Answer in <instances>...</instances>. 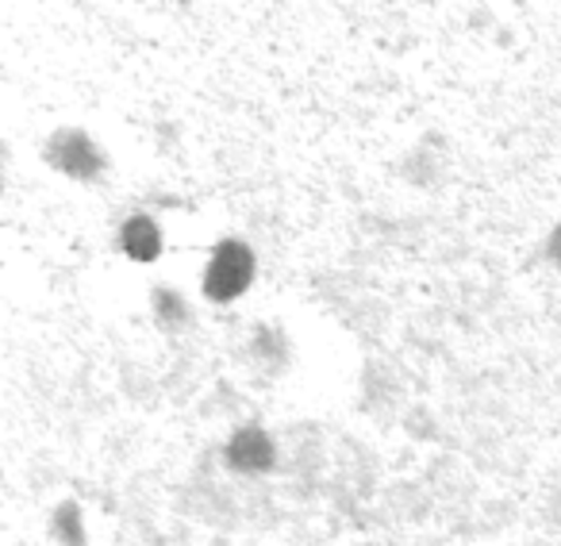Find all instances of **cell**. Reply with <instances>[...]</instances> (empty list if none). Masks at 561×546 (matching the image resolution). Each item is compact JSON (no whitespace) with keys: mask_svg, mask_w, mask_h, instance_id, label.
<instances>
[{"mask_svg":"<svg viewBox=\"0 0 561 546\" xmlns=\"http://www.w3.org/2000/svg\"><path fill=\"white\" fill-rule=\"evenodd\" d=\"M257 282V254L247 239H219L216 247L208 250V262L201 270V293L208 305H234L242 300Z\"/></svg>","mask_w":561,"mask_h":546,"instance_id":"6da1fadb","label":"cell"},{"mask_svg":"<svg viewBox=\"0 0 561 546\" xmlns=\"http://www.w3.org/2000/svg\"><path fill=\"white\" fill-rule=\"evenodd\" d=\"M43 158L47 166L66 181H101L108 170V155L104 147L81 127H58L50 139L43 143Z\"/></svg>","mask_w":561,"mask_h":546,"instance_id":"7a4b0ae2","label":"cell"},{"mask_svg":"<svg viewBox=\"0 0 561 546\" xmlns=\"http://www.w3.org/2000/svg\"><path fill=\"white\" fill-rule=\"evenodd\" d=\"M224 462L242 477H262L277 466V443L262 423H242L224 443Z\"/></svg>","mask_w":561,"mask_h":546,"instance_id":"3957f363","label":"cell"},{"mask_svg":"<svg viewBox=\"0 0 561 546\" xmlns=\"http://www.w3.org/2000/svg\"><path fill=\"white\" fill-rule=\"evenodd\" d=\"M116 247L127 262L135 265H154L165 254V231L150 212H131V216L119 224L116 231Z\"/></svg>","mask_w":561,"mask_h":546,"instance_id":"277c9868","label":"cell"},{"mask_svg":"<svg viewBox=\"0 0 561 546\" xmlns=\"http://www.w3.org/2000/svg\"><path fill=\"white\" fill-rule=\"evenodd\" d=\"M150 312H154V323L165 331H181L188 320H193V308H188L185 293H178L173 285H158L150 293Z\"/></svg>","mask_w":561,"mask_h":546,"instance_id":"5b68a950","label":"cell"},{"mask_svg":"<svg viewBox=\"0 0 561 546\" xmlns=\"http://www.w3.org/2000/svg\"><path fill=\"white\" fill-rule=\"evenodd\" d=\"M50 535H55L58 546H85L89 543V523L73 500H66V504L55 508V515H50Z\"/></svg>","mask_w":561,"mask_h":546,"instance_id":"8992f818","label":"cell"},{"mask_svg":"<svg viewBox=\"0 0 561 546\" xmlns=\"http://www.w3.org/2000/svg\"><path fill=\"white\" fill-rule=\"evenodd\" d=\"M546 254H550V262H553V265H561V219L553 224L550 239H546Z\"/></svg>","mask_w":561,"mask_h":546,"instance_id":"52a82bcc","label":"cell"}]
</instances>
